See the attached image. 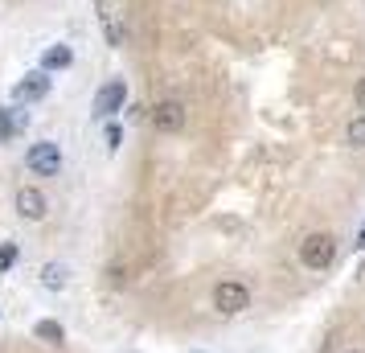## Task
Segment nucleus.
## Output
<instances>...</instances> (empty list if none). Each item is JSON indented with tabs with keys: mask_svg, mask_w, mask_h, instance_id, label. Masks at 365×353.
<instances>
[{
	"mask_svg": "<svg viewBox=\"0 0 365 353\" xmlns=\"http://www.w3.org/2000/svg\"><path fill=\"white\" fill-rule=\"evenodd\" d=\"M50 95V74L46 70H37V74H25V83H17V91H13V99L17 103H37Z\"/></svg>",
	"mask_w": 365,
	"mask_h": 353,
	"instance_id": "6e6552de",
	"label": "nucleus"
},
{
	"mask_svg": "<svg viewBox=\"0 0 365 353\" xmlns=\"http://www.w3.org/2000/svg\"><path fill=\"white\" fill-rule=\"evenodd\" d=\"M13 263H17V247H13V242H4V247H0V271H9Z\"/></svg>",
	"mask_w": 365,
	"mask_h": 353,
	"instance_id": "ddd939ff",
	"label": "nucleus"
},
{
	"mask_svg": "<svg viewBox=\"0 0 365 353\" xmlns=\"http://www.w3.org/2000/svg\"><path fill=\"white\" fill-rule=\"evenodd\" d=\"M357 247H365V226H361V235H357Z\"/></svg>",
	"mask_w": 365,
	"mask_h": 353,
	"instance_id": "dca6fc26",
	"label": "nucleus"
},
{
	"mask_svg": "<svg viewBox=\"0 0 365 353\" xmlns=\"http://www.w3.org/2000/svg\"><path fill=\"white\" fill-rule=\"evenodd\" d=\"M345 140L353 144V148H365V116L349 119V128H345Z\"/></svg>",
	"mask_w": 365,
	"mask_h": 353,
	"instance_id": "f8f14e48",
	"label": "nucleus"
},
{
	"mask_svg": "<svg viewBox=\"0 0 365 353\" xmlns=\"http://www.w3.org/2000/svg\"><path fill=\"white\" fill-rule=\"evenodd\" d=\"M353 99H357V111L365 116V78H357V86H353Z\"/></svg>",
	"mask_w": 365,
	"mask_h": 353,
	"instance_id": "4468645a",
	"label": "nucleus"
},
{
	"mask_svg": "<svg viewBox=\"0 0 365 353\" xmlns=\"http://www.w3.org/2000/svg\"><path fill=\"white\" fill-rule=\"evenodd\" d=\"M214 308L222 317H238V312H247L250 308V287L238 284V280H222L214 287Z\"/></svg>",
	"mask_w": 365,
	"mask_h": 353,
	"instance_id": "7ed1b4c3",
	"label": "nucleus"
},
{
	"mask_svg": "<svg viewBox=\"0 0 365 353\" xmlns=\"http://www.w3.org/2000/svg\"><path fill=\"white\" fill-rule=\"evenodd\" d=\"M95 9H99V25H103V37H107V46H111V50H123V41H128V29H123L119 0H95Z\"/></svg>",
	"mask_w": 365,
	"mask_h": 353,
	"instance_id": "39448f33",
	"label": "nucleus"
},
{
	"mask_svg": "<svg viewBox=\"0 0 365 353\" xmlns=\"http://www.w3.org/2000/svg\"><path fill=\"white\" fill-rule=\"evenodd\" d=\"M70 62H74L70 46H53V50H46V58H41V66H46V70H66Z\"/></svg>",
	"mask_w": 365,
	"mask_h": 353,
	"instance_id": "9d476101",
	"label": "nucleus"
},
{
	"mask_svg": "<svg viewBox=\"0 0 365 353\" xmlns=\"http://www.w3.org/2000/svg\"><path fill=\"white\" fill-rule=\"evenodd\" d=\"M41 284L50 287V292H62V287H66V267H62V263H46V267H41Z\"/></svg>",
	"mask_w": 365,
	"mask_h": 353,
	"instance_id": "9b49d317",
	"label": "nucleus"
},
{
	"mask_svg": "<svg viewBox=\"0 0 365 353\" xmlns=\"http://www.w3.org/2000/svg\"><path fill=\"white\" fill-rule=\"evenodd\" d=\"M332 259H336V238L324 235V230H316V235H308L299 242V263L308 271H329Z\"/></svg>",
	"mask_w": 365,
	"mask_h": 353,
	"instance_id": "f257e3e1",
	"label": "nucleus"
},
{
	"mask_svg": "<svg viewBox=\"0 0 365 353\" xmlns=\"http://www.w3.org/2000/svg\"><path fill=\"white\" fill-rule=\"evenodd\" d=\"M25 168L34 177H58L62 173V148L53 140H41V144H34V148L25 152Z\"/></svg>",
	"mask_w": 365,
	"mask_h": 353,
	"instance_id": "f03ea898",
	"label": "nucleus"
},
{
	"mask_svg": "<svg viewBox=\"0 0 365 353\" xmlns=\"http://www.w3.org/2000/svg\"><path fill=\"white\" fill-rule=\"evenodd\" d=\"M123 103H128V83L123 78H111V83L99 86V95H95V116L111 119L123 111Z\"/></svg>",
	"mask_w": 365,
	"mask_h": 353,
	"instance_id": "423d86ee",
	"label": "nucleus"
},
{
	"mask_svg": "<svg viewBox=\"0 0 365 353\" xmlns=\"http://www.w3.org/2000/svg\"><path fill=\"white\" fill-rule=\"evenodd\" d=\"M119 140H123V132H119V123H111L107 128V148H119Z\"/></svg>",
	"mask_w": 365,
	"mask_h": 353,
	"instance_id": "2eb2a0df",
	"label": "nucleus"
},
{
	"mask_svg": "<svg viewBox=\"0 0 365 353\" xmlns=\"http://www.w3.org/2000/svg\"><path fill=\"white\" fill-rule=\"evenodd\" d=\"M349 353H361V349H349Z\"/></svg>",
	"mask_w": 365,
	"mask_h": 353,
	"instance_id": "f3484780",
	"label": "nucleus"
},
{
	"mask_svg": "<svg viewBox=\"0 0 365 353\" xmlns=\"http://www.w3.org/2000/svg\"><path fill=\"white\" fill-rule=\"evenodd\" d=\"M46 210H50V202H46V193H41L37 185H21L17 189V214L25 222H41Z\"/></svg>",
	"mask_w": 365,
	"mask_h": 353,
	"instance_id": "0eeeda50",
	"label": "nucleus"
},
{
	"mask_svg": "<svg viewBox=\"0 0 365 353\" xmlns=\"http://www.w3.org/2000/svg\"><path fill=\"white\" fill-rule=\"evenodd\" d=\"M148 119H152V128H156V132L177 135V132H185V123H189V111H185V103H181V99H160V103H156V107L148 111Z\"/></svg>",
	"mask_w": 365,
	"mask_h": 353,
	"instance_id": "20e7f679",
	"label": "nucleus"
},
{
	"mask_svg": "<svg viewBox=\"0 0 365 353\" xmlns=\"http://www.w3.org/2000/svg\"><path fill=\"white\" fill-rule=\"evenodd\" d=\"M34 333L41 337L46 345H62V341H66V329H62L58 320H37V329H34Z\"/></svg>",
	"mask_w": 365,
	"mask_h": 353,
	"instance_id": "1a4fd4ad",
	"label": "nucleus"
}]
</instances>
